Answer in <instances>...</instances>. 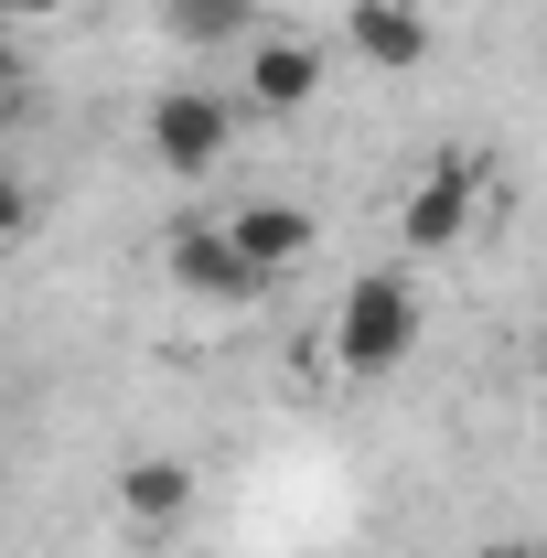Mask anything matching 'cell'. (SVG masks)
<instances>
[{"label": "cell", "mask_w": 547, "mask_h": 558, "mask_svg": "<svg viewBox=\"0 0 547 558\" xmlns=\"http://www.w3.org/2000/svg\"><path fill=\"white\" fill-rule=\"evenodd\" d=\"M22 86V44H11V22H0V97Z\"/></svg>", "instance_id": "12"}, {"label": "cell", "mask_w": 547, "mask_h": 558, "mask_svg": "<svg viewBox=\"0 0 547 558\" xmlns=\"http://www.w3.org/2000/svg\"><path fill=\"white\" fill-rule=\"evenodd\" d=\"M343 44H354V65H376V75H418L440 54V33H429L418 0H354L343 11Z\"/></svg>", "instance_id": "5"}, {"label": "cell", "mask_w": 547, "mask_h": 558, "mask_svg": "<svg viewBox=\"0 0 547 558\" xmlns=\"http://www.w3.org/2000/svg\"><path fill=\"white\" fill-rule=\"evenodd\" d=\"M172 279H183L194 301H226V312L269 301V279H258L236 247H226V226H183V236H172Z\"/></svg>", "instance_id": "8"}, {"label": "cell", "mask_w": 547, "mask_h": 558, "mask_svg": "<svg viewBox=\"0 0 547 558\" xmlns=\"http://www.w3.org/2000/svg\"><path fill=\"white\" fill-rule=\"evenodd\" d=\"M226 247H236V258H247V269L279 290V279L312 258V215H301V205H279V194H258V205H236V215H226Z\"/></svg>", "instance_id": "7"}, {"label": "cell", "mask_w": 547, "mask_h": 558, "mask_svg": "<svg viewBox=\"0 0 547 558\" xmlns=\"http://www.w3.org/2000/svg\"><path fill=\"white\" fill-rule=\"evenodd\" d=\"M494 558H537V548H494Z\"/></svg>", "instance_id": "13"}, {"label": "cell", "mask_w": 547, "mask_h": 558, "mask_svg": "<svg viewBox=\"0 0 547 558\" xmlns=\"http://www.w3.org/2000/svg\"><path fill=\"white\" fill-rule=\"evenodd\" d=\"M33 226H44V194H33V172H22V161H0V247H22Z\"/></svg>", "instance_id": "10"}, {"label": "cell", "mask_w": 547, "mask_h": 558, "mask_svg": "<svg viewBox=\"0 0 547 558\" xmlns=\"http://www.w3.org/2000/svg\"><path fill=\"white\" fill-rule=\"evenodd\" d=\"M75 0H0V22H65Z\"/></svg>", "instance_id": "11"}, {"label": "cell", "mask_w": 547, "mask_h": 558, "mask_svg": "<svg viewBox=\"0 0 547 558\" xmlns=\"http://www.w3.org/2000/svg\"><path fill=\"white\" fill-rule=\"evenodd\" d=\"M236 54H247L236 119H301V108L323 97V44H312V33H247Z\"/></svg>", "instance_id": "3"}, {"label": "cell", "mask_w": 547, "mask_h": 558, "mask_svg": "<svg viewBox=\"0 0 547 558\" xmlns=\"http://www.w3.org/2000/svg\"><path fill=\"white\" fill-rule=\"evenodd\" d=\"M409 354H418V279L409 269L354 279L343 312H333V365L343 376H398Z\"/></svg>", "instance_id": "1"}, {"label": "cell", "mask_w": 547, "mask_h": 558, "mask_svg": "<svg viewBox=\"0 0 547 558\" xmlns=\"http://www.w3.org/2000/svg\"><path fill=\"white\" fill-rule=\"evenodd\" d=\"M139 130H150V161H161L172 183H205V172H226V150H236V97H215V86H161V97L139 108Z\"/></svg>", "instance_id": "2"}, {"label": "cell", "mask_w": 547, "mask_h": 558, "mask_svg": "<svg viewBox=\"0 0 547 558\" xmlns=\"http://www.w3.org/2000/svg\"><path fill=\"white\" fill-rule=\"evenodd\" d=\"M473 205H483V183L462 172V161L418 172V194L398 205V236H409V258H451V247L473 236Z\"/></svg>", "instance_id": "6"}, {"label": "cell", "mask_w": 547, "mask_h": 558, "mask_svg": "<svg viewBox=\"0 0 547 558\" xmlns=\"http://www.w3.org/2000/svg\"><path fill=\"white\" fill-rule=\"evenodd\" d=\"M161 33L183 54H236L247 33H269V11L258 0H161Z\"/></svg>", "instance_id": "9"}, {"label": "cell", "mask_w": 547, "mask_h": 558, "mask_svg": "<svg viewBox=\"0 0 547 558\" xmlns=\"http://www.w3.org/2000/svg\"><path fill=\"white\" fill-rule=\"evenodd\" d=\"M108 494H119V526H139V537H172V526L205 505V473H194L183 451H130Z\"/></svg>", "instance_id": "4"}]
</instances>
